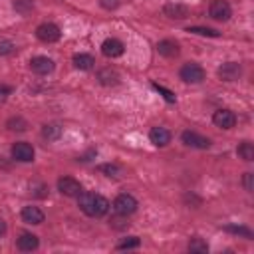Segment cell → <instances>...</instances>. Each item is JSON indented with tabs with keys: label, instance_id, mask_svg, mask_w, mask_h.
<instances>
[{
	"label": "cell",
	"instance_id": "6da1fadb",
	"mask_svg": "<svg viewBox=\"0 0 254 254\" xmlns=\"http://www.w3.org/2000/svg\"><path fill=\"white\" fill-rule=\"evenodd\" d=\"M77 206L91 218H101L109 210V200L97 192H79L77 194Z\"/></svg>",
	"mask_w": 254,
	"mask_h": 254
},
{
	"label": "cell",
	"instance_id": "7a4b0ae2",
	"mask_svg": "<svg viewBox=\"0 0 254 254\" xmlns=\"http://www.w3.org/2000/svg\"><path fill=\"white\" fill-rule=\"evenodd\" d=\"M137 198L133 196V194H127V192H123V194H117L115 196V200H113V210L119 214V216H129V214H133L135 210H137Z\"/></svg>",
	"mask_w": 254,
	"mask_h": 254
},
{
	"label": "cell",
	"instance_id": "3957f363",
	"mask_svg": "<svg viewBox=\"0 0 254 254\" xmlns=\"http://www.w3.org/2000/svg\"><path fill=\"white\" fill-rule=\"evenodd\" d=\"M179 75H181V79H183L185 83H200V81L204 79V69H202L198 64L189 62V64H185V65L181 67Z\"/></svg>",
	"mask_w": 254,
	"mask_h": 254
},
{
	"label": "cell",
	"instance_id": "277c9868",
	"mask_svg": "<svg viewBox=\"0 0 254 254\" xmlns=\"http://www.w3.org/2000/svg\"><path fill=\"white\" fill-rule=\"evenodd\" d=\"M36 36H38V40L44 42V44H54V42H58V40L62 38V32H60V28H58L56 24L44 22V24H40V26L36 28Z\"/></svg>",
	"mask_w": 254,
	"mask_h": 254
},
{
	"label": "cell",
	"instance_id": "5b68a950",
	"mask_svg": "<svg viewBox=\"0 0 254 254\" xmlns=\"http://www.w3.org/2000/svg\"><path fill=\"white\" fill-rule=\"evenodd\" d=\"M208 14H210V18H214L218 22H224L232 16V8L226 0H212L210 8H208Z\"/></svg>",
	"mask_w": 254,
	"mask_h": 254
},
{
	"label": "cell",
	"instance_id": "8992f818",
	"mask_svg": "<svg viewBox=\"0 0 254 254\" xmlns=\"http://www.w3.org/2000/svg\"><path fill=\"white\" fill-rule=\"evenodd\" d=\"M12 159L14 161H20V163H30V161H34V147L30 145V143H24V141H20V143H14L12 145Z\"/></svg>",
	"mask_w": 254,
	"mask_h": 254
},
{
	"label": "cell",
	"instance_id": "52a82bcc",
	"mask_svg": "<svg viewBox=\"0 0 254 254\" xmlns=\"http://www.w3.org/2000/svg\"><path fill=\"white\" fill-rule=\"evenodd\" d=\"M54 67H56L54 60H50L46 56H36V58L30 60V69L38 75H48V73L54 71Z\"/></svg>",
	"mask_w": 254,
	"mask_h": 254
},
{
	"label": "cell",
	"instance_id": "ba28073f",
	"mask_svg": "<svg viewBox=\"0 0 254 254\" xmlns=\"http://www.w3.org/2000/svg\"><path fill=\"white\" fill-rule=\"evenodd\" d=\"M212 123L220 129H232L236 125V115L230 109H216L212 113Z\"/></svg>",
	"mask_w": 254,
	"mask_h": 254
},
{
	"label": "cell",
	"instance_id": "9c48e42d",
	"mask_svg": "<svg viewBox=\"0 0 254 254\" xmlns=\"http://www.w3.org/2000/svg\"><path fill=\"white\" fill-rule=\"evenodd\" d=\"M181 139H183L185 145L194 147V149H208V147H210V139H208V137H202V135H198L196 131H190V129L183 131Z\"/></svg>",
	"mask_w": 254,
	"mask_h": 254
},
{
	"label": "cell",
	"instance_id": "30bf717a",
	"mask_svg": "<svg viewBox=\"0 0 254 254\" xmlns=\"http://www.w3.org/2000/svg\"><path fill=\"white\" fill-rule=\"evenodd\" d=\"M58 190L65 196H77L81 192V185L73 177H60L58 179Z\"/></svg>",
	"mask_w": 254,
	"mask_h": 254
},
{
	"label": "cell",
	"instance_id": "8fae6325",
	"mask_svg": "<svg viewBox=\"0 0 254 254\" xmlns=\"http://www.w3.org/2000/svg\"><path fill=\"white\" fill-rule=\"evenodd\" d=\"M101 52H103L105 58H111V60H113V58L123 56L125 46H123V42L117 40V38H107V40L101 44Z\"/></svg>",
	"mask_w": 254,
	"mask_h": 254
},
{
	"label": "cell",
	"instance_id": "7c38bea8",
	"mask_svg": "<svg viewBox=\"0 0 254 254\" xmlns=\"http://www.w3.org/2000/svg\"><path fill=\"white\" fill-rule=\"evenodd\" d=\"M240 73H242V67L238 62H226L218 67V77L222 81H234L240 77Z\"/></svg>",
	"mask_w": 254,
	"mask_h": 254
},
{
	"label": "cell",
	"instance_id": "4fadbf2b",
	"mask_svg": "<svg viewBox=\"0 0 254 254\" xmlns=\"http://www.w3.org/2000/svg\"><path fill=\"white\" fill-rule=\"evenodd\" d=\"M149 139H151V143H153L155 147H165V145L171 143V133H169V129H165V127H153V129L149 131Z\"/></svg>",
	"mask_w": 254,
	"mask_h": 254
},
{
	"label": "cell",
	"instance_id": "5bb4252c",
	"mask_svg": "<svg viewBox=\"0 0 254 254\" xmlns=\"http://www.w3.org/2000/svg\"><path fill=\"white\" fill-rule=\"evenodd\" d=\"M22 220L24 222H28V224H42L44 222V212H42V208H38V206H24L22 208Z\"/></svg>",
	"mask_w": 254,
	"mask_h": 254
},
{
	"label": "cell",
	"instance_id": "9a60e30c",
	"mask_svg": "<svg viewBox=\"0 0 254 254\" xmlns=\"http://www.w3.org/2000/svg\"><path fill=\"white\" fill-rule=\"evenodd\" d=\"M16 244H18L20 250H24V252H32V250H36V248L40 246V240H38V236L32 234V232H22L20 238L16 240Z\"/></svg>",
	"mask_w": 254,
	"mask_h": 254
},
{
	"label": "cell",
	"instance_id": "2e32d148",
	"mask_svg": "<svg viewBox=\"0 0 254 254\" xmlns=\"http://www.w3.org/2000/svg\"><path fill=\"white\" fill-rule=\"evenodd\" d=\"M157 50H159V54L163 56V58H177L179 56V44L177 42H173V40H163V42H159L157 44Z\"/></svg>",
	"mask_w": 254,
	"mask_h": 254
},
{
	"label": "cell",
	"instance_id": "e0dca14e",
	"mask_svg": "<svg viewBox=\"0 0 254 254\" xmlns=\"http://www.w3.org/2000/svg\"><path fill=\"white\" fill-rule=\"evenodd\" d=\"M97 79H99L101 85H117L119 83V73L111 67H105V69L97 71Z\"/></svg>",
	"mask_w": 254,
	"mask_h": 254
},
{
	"label": "cell",
	"instance_id": "ac0fdd59",
	"mask_svg": "<svg viewBox=\"0 0 254 254\" xmlns=\"http://www.w3.org/2000/svg\"><path fill=\"white\" fill-rule=\"evenodd\" d=\"M165 14L169 18H177V20H183L189 16V8L183 6V4H167L165 6Z\"/></svg>",
	"mask_w": 254,
	"mask_h": 254
},
{
	"label": "cell",
	"instance_id": "d6986e66",
	"mask_svg": "<svg viewBox=\"0 0 254 254\" xmlns=\"http://www.w3.org/2000/svg\"><path fill=\"white\" fill-rule=\"evenodd\" d=\"M93 64H95V60H93L89 54H75V56H73V65H75L77 69L87 71V69L93 67Z\"/></svg>",
	"mask_w": 254,
	"mask_h": 254
},
{
	"label": "cell",
	"instance_id": "ffe728a7",
	"mask_svg": "<svg viewBox=\"0 0 254 254\" xmlns=\"http://www.w3.org/2000/svg\"><path fill=\"white\" fill-rule=\"evenodd\" d=\"M236 153H238V157L242 159V161H254V145L250 143V141H242L240 145H238V149H236Z\"/></svg>",
	"mask_w": 254,
	"mask_h": 254
},
{
	"label": "cell",
	"instance_id": "44dd1931",
	"mask_svg": "<svg viewBox=\"0 0 254 254\" xmlns=\"http://www.w3.org/2000/svg\"><path fill=\"white\" fill-rule=\"evenodd\" d=\"M42 135L48 139V141H56L60 135H62V127L58 123H46L42 127Z\"/></svg>",
	"mask_w": 254,
	"mask_h": 254
},
{
	"label": "cell",
	"instance_id": "7402d4cb",
	"mask_svg": "<svg viewBox=\"0 0 254 254\" xmlns=\"http://www.w3.org/2000/svg\"><path fill=\"white\" fill-rule=\"evenodd\" d=\"M14 10L22 16H28L34 10V0H14Z\"/></svg>",
	"mask_w": 254,
	"mask_h": 254
},
{
	"label": "cell",
	"instance_id": "603a6c76",
	"mask_svg": "<svg viewBox=\"0 0 254 254\" xmlns=\"http://www.w3.org/2000/svg\"><path fill=\"white\" fill-rule=\"evenodd\" d=\"M189 250L190 252H196V254H206L208 252V244L202 238H192L189 242Z\"/></svg>",
	"mask_w": 254,
	"mask_h": 254
},
{
	"label": "cell",
	"instance_id": "cb8c5ba5",
	"mask_svg": "<svg viewBox=\"0 0 254 254\" xmlns=\"http://www.w3.org/2000/svg\"><path fill=\"white\" fill-rule=\"evenodd\" d=\"M187 32L198 34V36H210V38H218L220 36V32H216L212 28H200V26H190V28H187Z\"/></svg>",
	"mask_w": 254,
	"mask_h": 254
},
{
	"label": "cell",
	"instance_id": "d4e9b609",
	"mask_svg": "<svg viewBox=\"0 0 254 254\" xmlns=\"http://www.w3.org/2000/svg\"><path fill=\"white\" fill-rule=\"evenodd\" d=\"M224 230H226V232H232V234H240V236H244V238L252 240V230H250V228H246V226H236V224H228V226H224Z\"/></svg>",
	"mask_w": 254,
	"mask_h": 254
},
{
	"label": "cell",
	"instance_id": "484cf974",
	"mask_svg": "<svg viewBox=\"0 0 254 254\" xmlns=\"http://www.w3.org/2000/svg\"><path fill=\"white\" fill-rule=\"evenodd\" d=\"M139 244H141V240H139L137 236H129V238H125V240H121V242L117 244V250H131V248H139Z\"/></svg>",
	"mask_w": 254,
	"mask_h": 254
},
{
	"label": "cell",
	"instance_id": "4316f807",
	"mask_svg": "<svg viewBox=\"0 0 254 254\" xmlns=\"http://www.w3.org/2000/svg\"><path fill=\"white\" fill-rule=\"evenodd\" d=\"M8 129H12V131H26V127H28V123H26V119H22V117H12V119H8Z\"/></svg>",
	"mask_w": 254,
	"mask_h": 254
},
{
	"label": "cell",
	"instance_id": "83f0119b",
	"mask_svg": "<svg viewBox=\"0 0 254 254\" xmlns=\"http://www.w3.org/2000/svg\"><path fill=\"white\" fill-rule=\"evenodd\" d=\"M99 171H101V173H105V175H107V177H111V179H117V177L121 175V169H119L117 165H113V163L99 165Z\"/></svg>",
	"mask_w": 254,
	"mask_h": 254
},
{
	"label": "cell",
	"instance_id": "f1b7e54d",
	"mask_svg": "<svg viewBox=\"0 0 254 254\" xmlns=\"http://www.w3.org/2000/svg\"><path fill=\"white\" fill-rule=\"evenodd\" d=\"M153 87L165 97V101H169V103H175V93L173 91H169L167 87H163V85H159V83H153Z\"/></svg>",
	"mask_w": 254,
	"mask_h": 254
},
{
	"label": "cell",
	"instance_id": "f546056e",
	"mask_svg": "<svg viewBox=\"0 0 254 254\" xmlns=\"http://www.w3.org/2000/svg\"><path fill=\"white\" fill-rule=\"evenodd\" d=\"M14 50H16V46L10 40H0V56H10V54H14Z\"/></svg>",
	"mask_w": 254,
	"mask_h": 254
},
{
	"label": "cell",
	"instance_id": "4dcf8cb0",
	"mask_svg": "<svg viewBox=\"0 0 254 254\" xmlns=\"http://www.w3.org/2000/svg\"><path fill=\"white\" fill-rule=\"evenodd\" d=\"M252 173H244V177H242V185H244V190H248V192H252L254 190V187H252Z\"/></svg>",
	"mask_w": 254,
	"mask_h": 254
},
{
	"label": "cell",
	"instance_id": "1f68e13d",
	"mask_svg": "<svg viewBox=\"0 0 254 254\" xmlns=\"http://www.w3.org/2000/svg\"><path fill=\"white\" fill-rule=\"evenodd\" d=\"M10 93H12V87H10V85H6V83H0V103H2V101H6Z\"/></svg>",
	"mask_w": 254,
	"mask_h": 254
},
{
	"label": "cell",
	"instance_id": "d6a6232c",
	"mask_svg": "<svg viewBox=\"0 0 254 254\" xmlns=\"http://www.w3.org/2000/svg\"><path fill=\"white\" fill-rule=\"evenodd\" d=\"M99 4L105 8V10H115L119 6V0H99Z\"/></svg>",
	"mask_w": 254,
	"mask_h": 254
},
{
	"label": "cell",
	"instance_id": "836d02e7",
	"mask_svg": "<svg viewBox=\"0 0 254 254\" xmlns=\"http://www.w3.org/2000/svg\"><path fill=\"white\" fill-rule=\"evenodd\" d=\"M129 222H125V220H121V218H111V226L113 228H125Z\"/></svg>",
	"mask_w": 254,
	"mask_h": 254
},
{
	"label": "cell",
	"instance_id": "e575fe53",
	"mask_svg": "<svg viewBox=\"0 0 254 254\" xmlns=\"http://www.w3.org/2000/svg\"><path fill=\"white\" fill-rule=\"evenodd\" d=\"M4 232H6V222L0 218V236H4Z\"/></svg>",
	"mask_w": 254,
	"mask_h": 254
}]
</instances>
